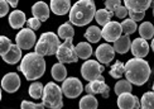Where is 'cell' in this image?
<instances>
[{"mask_svg": "<svg viewBox=\"0 0 154 109\" xmlns=\"http://www.w3.org/2000/svg\"><path fill=\"white\" fill-rule=\"evenodd\" d=\"M152 70L149 63L143 59H130L125 63V76L126 80L134 85L142 86L150 78Z\"/></svg>", "mask_w": 154, "mask_h": 109, "instance_id": "cell-1", "label": "cell"}, {"mask_svg": "<svg viewBox=\"0 0 154 109\" xmlns=\"http://www.w3.org/2000/svg\"><path fill=\"white\" fill-rule=\"evenodd\" d=\"M19 71L23 72V75L25 76V79L28 81L38 80L46 72V61H44V57L35 52L27 53L20 61Z\"/></svg>", "mask_w": 154, "mask_h": 109, "instance_id": "cell-2", "label": "cell"}, {"mask_svg": "<svg viewBox=\"0 0 154 109\" xmlns=\"http://www.w3.org/2000/svg\"><path fill=\"white\" fill-rule=\"evenodd\" d=\"M96 11V5L92 0H79L69 11V23L77 27L87 25L95 18Z\"/></svg>", "mask_w": 154, "mask_h": 109, "instance_id": "cell-3", "label": "cell"}, {"mask_svg": "<svg viewBox=\"0 0 154 109\" xmlns=\"http://www.w3.org/2000/svg\"><path fill=\"white\" fill-rule=\"evenodd\" d=\"M60 37L53 32H44L39 37V41L35 44L34 52L41 56H52L56 55L60 48Z\"/></svg>", "mask_w": 154, "mask_h": 109, "instance_id": "cell-4", "label": "cell"}, {"mask_svg": "<svg viewBox=\"0 0 154 109\" xmlns=\"http://www.w3.org/2000/svg\"><path fill=\"white\" fill-rule=\"evenodd\" d=\"M62 95H63L62 88H60L56 82H48L44 86L42 101L44 107H47L49 109H61L63 107Z\"/></svg>", "mask_w": 154, "mask_h": 109, "instance_id": "cell-5", "label": "cell"}, {"mask_svg": "<svg viewBox=\"0 0 154 109\" xmlns=\"http://www.w3.org/2000/svg\"><path fill=\"white\" fill-rule=\"evenodd\" d=\"M56 57L61 63H73L77 62L79 56L76 53V46H73L72 40H68L61 43V46L56 53Z\"/></svg>", "mask_w": 154, "mask_h": 109, "instance_id": "cell-6", "label": "cell"}, {"mask_svg": "<svg viewBox=\"0 0 154 109\" xmlns=\"http://www.w3.org/2000/svg\"><path fill=\"white\" fill-rule=\"evenodd\" d=\"M105 67L101 65L99 61H95V60H87L86 62H83V65L81 66V75L82 78L90 81H94V80H97L101 74L104 72Z\"/></svg>", "mask_w": 154, "mask_h": 109, "instance_id": "cell-7", "label": "cell"}, {"mask_svg": "<svg viewBox=\"0 0 154 109\" xmlns=\"http://www.w3.org/2000/svg\"><path fill=\"white\" fill-rule=\"evenodd\" d=\"M15 44L20 50H30L37 44V37L35 33L29 28H23L20 32L15 36Z\"/></svg>", "mask_w": 154, "mask_h": 109, "instance_id": "cell-8", "label": "cell"}, {"mask_svg": "<svg viewBox=\"0 0 154 109\" xmlns=\"http://www.w3.org/2000/svg\"><path fill=\"white\" fill-rule=\"evenodd\" d=\"M82 90H83L82 82L77 78H67L62 82L63 95H66L68 99H75L77 97H80Z\"/></svg>", "mask_w": 154, "mask_h": 109, "instance_id": "cell-9", "label": "cell"}, {"mask_svg": "<svg viewBox=\"0 0 154 109\" xmlns=\"http://www.w3.org/2000/svg\"><path fill=\"white\" fill-rule=\"evenodd\" d=\"M85 89H86V93H88V95L100 94L104 98H109V93H110V88L105 84V79H104V76L102 75L97 80L90 81Z\"/></svg>", "mask_w": 154, "mask_h": 109, "instance_id": "cell-10", "label": "cell"}, {"mask_svg": "<svg viewBox=\"0 0 154 109\" xmlns=\"http://www.w3.org/2000/svg\"><path fill=\"white\" fill-rule=\"evenodd\" d=\"M123 33V28H121V24L119 22H110L107 23L104 28H102V38L106 42H116L119 38L121 37Z\"/></svg>", "mask_w": 154, "mask_h": 109, "instance_id": "cell-11", "label": "cell"}, {"mask_svg": "<svg viewBox=\"0 0 154 109\" xmlns=\"http://www.w3.org/2000/svg\"><path fill=\"white\" fill-rule=\"evenodd\" d=\"M96 59H97L99 62L105 63V65H109L115 57V50L111 44L109 43H102L96 48Z\"/></svg>", "mask_w": 154, "mask_h": 109, "instance_id": "cell-12", "label": "cell"}, {"mask_svg": "<svg viewBox=\"0 0 154 109\" xmlns=\"http://www.w3.org/2000/svg\"><path fill=\"white\" fill-rule=\"evenodd\" d=\"M20 78H19V75L17 72H9L6 74L3 80H2V88L6 93H15L19 88H20Z\"/></svg>", "mask_w": 154, "mask_h": 109, "instance_id": "cell-13", "label": "cell"}, {"mask_svg": "<svg viewBox=\"0 0 154 109\" xmlns=\"http://www.w3.org/2000/svg\"><path fill=\"white\" fill-rule=\"evenodd\" d=\"M138 105H140V100L131 93H125L118 97L119 109H135Z\"/></svg>", "mask_w": 154, "mask_h": 109, "instance_id": "cell-14", "label": "cell"}, {"mask_svg": "<svg viewBox=\"0 0 154 109\" xmlns=\"http://www.w3.org/2000/svg\"><path fill=\"white\" fill-rule=\"evenodd\" d=\"M149 52V43L143 38H135L131 43V53L137 59H144Z\"/></svg>", "mask_w": 154, "mask_h": 109, "instance_id": "cell-15", "label": "cell"}, {"mask_svg": "<svg viewBox=\"0 0 154 109\" xmlns=\"http://www.w3.org/2000/svg\"><path fill=\"white\" fill-rule=\"evenodd\" d=\"M49 8L57 15H65L71 11V2L69 0H52L49 3Z\"/></svg>", "mask_w": 154, "mask_h": 109, "instance_id": "cell-16", "label": "cell"}, {"mask_svg": "<svg viewBox=\"0 0 154 109\" xmlns=\"http://www.w3.org/2000/svg\"><path fill=\"white\" fill-rule=\"evenodd\" d=\"M49 6L44 3V2H38L32 6V13H33V17L39 19L41 22H46L49 18Z\"/></svg>", "mask_w": 154, "mask_h": 109, "instance_id": "cell-17", "label": "cell"}, {"mask_svg": "<svg viewBox=\"0 0 154 109\" xmlns=\"http://www.w3.org/2000/svg\"><path fill=\"white\" fill-rule=\"evenodd\" d=\"M153 4L152 0H125L124 5L128 8V10L133 11H145L150 5Z\"/></svg>", "mask_w": 154, "mask_h": 109, "instance_id": "cell-18", "label": "cell"}, {"mask_svg": "<svg viewBox=\"0 0 154 109\" xmlns=\"http://www.w3.org/2000/svg\"><path fill=\"white\" fill-rule=\"evenodd\" d=\"M2 57L6 63H9V65H15L17 62L23 60L22 59V50L19 48L17 44H13V46L10 47V50L5 55H3Z\"/></svg>", "mask_w": 154, "mask_h": 109, "instance_id": "cell-19", "label": "cell"}, {"mask_svg": "<svg viewBox=\"0 0 154 109\" xmlns=\"http://www.w3.org/2000/svg\"><path fill=\"white\" fill-rule=\"evenodd\" d=\"M27 23V18H25L24 11L22 10H13L9 14V24L11 28L19 29Z\"/></svg>", "mask_w": 154, "mask_h": 109, "instance_id": "cell-20", "label": "cell"}, {"mask_svg": "<svg viewBox=\"0 0 154 109\" xmlns=\"http://www.w3.org/2000/svg\"><path fill=\"white\" fill-rule=\"evenodd\" d=\"M131 41H130V38L129 36H121L119 40L114 43V50H115V52H118L120 55H124L129 50H131Z\"/></svg>", "mask_w": 154, "mask_h": 109, "instance_id": "cell-21", "label": "cell"}, {"mask_svg": "<svg viewBox=\"0 0 154 109\" xmlns=\"http://www.w3.org/2000/svg\"><path fill=\"white\" fill-rule=\"evenodd\" d=\"M57 36L60 38L65 41H68V40H73V36H75V29L72 27V24L68 22L61 24L58 27V30H57Z\"/></svg>", "mask_w": 154, "mask_h": 109, "instance_id": "cell-22", "label": "cell"}, {"mask_svg": "<svg viewBox=\"0 0 154 109\" xmlns=\"http://www.w3.org/2000/svg\"><path fill=\"white\" fill-rule=\"evenodd\" d=\"M85 38L91 43H97L102 38V29L96 27V25H91L85 32Z\"/></svg>", "mask_w": 154, "mask_h": 109, "instance_id": "cell-23", "label": "cell"}, {"mask_svg": "<svg viewBox=\"0 0 154 109\" xmlns=\"http://www.w3.org/2000/svg\"><path fill=\"white\" fill-rule=\"evenodd\" d=\"M139 34L143 40H153L154 38V25L150 22H144L139 25Z\"/></svg>", "mask_w": 154, "mask_h": 109, "instance_id": "cell-24", "label": "cell"}, {"mask_svg": "<svg viewBox=\"0 0 154 109\" xmlns=\"http://www.w3.org/2000/svg\"><path fill=\"white\" fill-rule=\"evenodd\" d=\"M67 70L65 67V65L61 62H57L52 66V78L56 81H65L67 78Z\"/></svg>", "mask_w": 154, "mask_h": 109, "instance_id": "cell-25", "label": "cell"}, {"mask_svg": "<svg viewBox=\"0 0 154 109\" xmlns=\"http://www.w3.org/2000/svg\"><path fill=\"white\" fill-rule=\"evenodd\" d=\"M76 53L79 56V59L87 60L92 55V47L90 46L88 42H80L76 46Z\"/></svg>", "mask_w": 154, "mask_h": 109, "instance_id": "cell-26", "label": "cell"}, {"mask_svg": "<svg viewBox=\"0 0 154 109\" xmlns=\"http://www.w3.org/2000/svg\"><path fill=\"white\" fill-rule=\"evenodd\" d=\"M112 15H114L112 13H110L107 9H99L97 11H96V14H95V21L97 22V24L105 27L107 23L111 22V17Z\"/></svg>", "mask_w": 154, "mask_h": 109, "instance_id": "cell-27", "label": "cell"}, {"mask_svg": "<svg viewBox=\"0 0 154 109\" xmlns=\"http://www.w3.org/2000/svg\"><path fill=\"white\" fill-rule=\"evenodd\" d=\"M80 109H97V99L94 95H85L79 103Z\"/></svg>", "mask_w": 154, "mask_h": 109, "instance_id": "cell-28", "label": "cell"}, {"mask_svg": "<svg viewBox=\"0 0 154 109\" xmlns=\"http://www.w3.org/2000/svg\"><path fill=\"white\" fill-rule=\"evenodd\" d=\"M114 90H115V94L118 95H121V94H125V93H131L133 90V84L131 82H129L128 80H119L116 84H115V88H114Z\"/></svg>", "mask_w": 154, "mask_h": 109, "instance_id": "cell-29", "label": "cell"}, {"mask_svg": "<svg viewBox=\"0 0 154 109\" xmlns=\"http://www.w3.org/2000/svg\"><path fill=\"white\" fill-rule=\"evenodd\" d=\"M140 109H154V91H146L140 99Z\"/></svg>", "mask_w": 154, "mask_h": 109, "instance_id": "cell-30", "label": "cell"}, {"mask_svg": "<svg viewBox=\"0 0 154 109\" xmlns=\"http://www.w3.org/2000/svg\"><path fill=\"white\" fill-rule=\"evenodd\" d=\"M43 91H44V86L42 85V82H38V81L32 82L30 86H29V90H28L29 95L33 99L42 98L43 97Z\"/></svg>", "mask_w": 154, "mask_h": 109, "instance_id": "cell-31", "label": "cell"}, {"mask_svg": "<svg viewBox=\"0 0 154 109\" xmlns=\"http://www.w3.org/2000/svg\"><path fill=\"white\" fill-rule=\"evenodd\" d=\"M121 24V28H123V33H125V36H130L135 32L139 27L137 25V22L131 21V19H124L123 22L120 23Z\"/></svg>", "mask_w": 154, "mask_h": 109, "instance_id": "cell-32", "label": "cell"}, {"mask_svg": "<svg viewBox=\"0 0 154 109\" xmlns=\"http://www.w3.org/2000/svg\"><path fill=\"white\" fill-rule=\"evenodd\" d=\"M125 74V65L121 61H116L110 69V75L114 79H119Z\"/></svg>", "mask_w": 154, "mask_h": 109, "instance_id": "cell-33", "label": "cell"}, {"mask_svg": "<svg viewBox=\"0 0 154 109\" xmlns=\"http://www.w3.org/2000/svg\"><path fill=\"white\" fill-rule=\"evenodd\" d=\"M11 46H13V43L8 37H5V36L0 37V53H2V56L8 52Z\"/></svg>", "mask_w": 154, "mask_h": 109, "instance_id": "cell-34", "label": "cell"}, {"mask_svg": "<svg viewBox=\"0 0 154 109\" xmlns=\"http://www.w3.org/2000/svg\"><path fill=\"white\" fill-rule=\"evenodd\" d=\"M119 6H121V2L120 0H106L105 2V9H107L110 13H115Z\"/></svg>", "mask_w": 154, "mask_h": 109, "instance_id": "cell-35", "label": "cell"}, {"mask_svg": "<svg viewBox=\"0 0 154 109\" xmlns=\"http://www.w3.org/2000/svg\"><path fill=\"white\" fill-rule=\"evenodd\" d=\"M20 109H46L44 104H35V103H32V101L28 100H23L22 104H20Z\"/></svg>", "mask_w": 154, "mask_h": 109, "instance_id": "cell-36", "label": "cell"}, {"mask_svg": "<svg viewBox=\"0 0 154 109\" xmlns=\"http://www.w3.org/2000/svg\"><path fill=\"white\" fill-rule=\"evenodd\" d=\"M41 24L42 22L39 21V19H37V18H29L28 21H27V25H28V28L32 29V30H37V29H39L41 27Z\"/></svg>", "mask_w": 154, "mask_h": 109, "instance_id": "cell-37", "label": "cell"}, {"mask_svg": "<svg viewBox=\"0 0 154 109\" xmlns=\"http://www.w3.org/2000/svg\"><path fill=\"white\" fill-rule=\"evenodd\" d=\"M129 17H130L131 21H134V22H140L145 17V11H133V10H129Z\"/></svg>", "mask_w": 154, "mask_h": 109, "instance_id": "cell-38", "label": "cell"}, {"mask_svg": "<svg viewBox=\"0 0 154 109\" xmlns=\"http://www.w3.org/2000/svg\"><path fill=\"white\" fill-rule=\"evenodd\" d=\"M114 14L116 15L118 18H120V19H124L126 15H129V10H128V8L125 5H121V6H119L116 10H115Z\"/></svg>", "mask_w": 154, "mask_h": 109, "instance_id": "cell-39", "label": "cell"}, {"mask_svg": "<svg viewBox=\"0 0 154 109\" xmlns=\"http://www.w3.org/2000/svg\"><path fill=\"white\" fill-rule=\"evenodd\" d=\"M9 3L8 2H5V0H2L0 2V17H5L6 14L9 13Z\"/></svg>", "mask_w": 154, "mask_h": 109, "instance_id": "cell-40", "label": "cell"}, {"mask_svg": "<svg viewBox=\"0 0 154 109\" xmlns=\"http://www.w3.org/2000/svg\"><path fill=\"white\" fill-rule=\"evenodd\" d=\"M10 6H13V8H15V6L18 5V2H15V0H11V2H8Z\"/></svg>", "mask_w": 154, "mask_h": 109, "instance_id": "cell-41", "label": "cell"}, {"mask_svg": "<svg viewBox=\"0 0 154 109\" xmlns=\"http://www.w3.org/2000/svg\"><path fill=\"white\" fill-rule=\"evenodd\" d=\"M150 46H152V50H153V52H154V38L152 40V44H150Z\"/></svg>", "mask_w": 154, "mask_h": 109, "instance_id": "cell-42", "label": "cell"}, {"mask_svg": "<svg viewBox=\"0 0 154 109\" xmlns=\"http://www.w3.org/2000/svg\"><path fill=\"white\" fill-rule=\"evenodd\" d=\"M153 91H154V82H153Z\"/></svg>", "mask_w": 154, "mask_h": 109, "instance_id": "cell-43", "label": "cell"}, {"mask_svg": "<svg viewBox=\"0 0 154 109\" xmlns=\"http://www.w3.org/2000/svg\"><path fill=\"white\" fill-rule=\"evenodd\" d=\"M153 15H154V8H153Z\"/></svg>", "mask_w": 154, "mask_h": 109, "instance_id": "cell-44", "label": "cell"}]
</instances>
